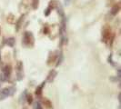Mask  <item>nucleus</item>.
Here are the masks:
<instances>
[{
    "instance_id": "1",
    "label": "nucleus",
    "mask_w": 121,
    "mask_h": 109,
    "mask_svg": "<svg viewBox=\"0 0 121 109\" xmlns=\"http://www.w3.org/2000/svg\"><path fill=\"white\" fill-rule=\"evenodd\" d=\"M22 44L25 47H33L35 45V37L33 36V34L30 31H26L24 33L23 36V40H22Z\"/></svg>"
},
{
    "instance_id": "2",
    "label": "nucleus",
    "mask_w": 121,
    "mask_h": 109,
    "mask_svg": "<svg viewBox=\"0 0 121 109\" xmlns=\"http://www.w3.org/2000/svg\"><path fill=\"white\" fill-rule=\"evenodd\" d=\"M15 92H16V87H14V86H8V87L3 88L0 91V101L5 100L8 96H13L15 94Z\"/></svg>"
},
{
    "instance_id": "3",
    "label": "nucleus",
    "mask_w": 121,
    "mask_h": 109,
    "mask_svg": "<svg viewBox=\"0 0 121 109\" xmlns=\"http://www.w3.org/2000/svg\"><path fill=\"white\" fill-rule=\"evenodd\" d=\"M112 36V30L109 25H105L102 28V41L105 44H108L110 37Z\"/></svg>"
},
{
    "instance_id": "4",
    "label": "nucleus",
    "mask_w": 121,
    "mask_h": 109,
    "mask_svg": "<svg viewBox=\"0 0 121 109\" xmlns=\"http://www.w3.org/2000/svg\"><path fill=\"white\" fill-rule=\"evenodd\" d=\"M16 71H17V79L18 81H21L24 78V66L23 62L18 61L16 66Z\"/></svg>"
},
{
    "instance_id": "5",
    "label": "nucleus",
    "mask_w": 121,
    "mask_h": 109,
    "mask_svg": "<svg viewBox=\"0 0 121 109\" xmlns=\"http://www.w3.org/2000/svg\"><path fill=\"white\" fill-rule=\"evenodd\" d=\"M59 52L58 51H54V52H50L48 56V65L50 66L52 64H54L55 62L57 59V56H58Z\"/></svg>"
},
{
    "instance_id": "6",
    "label": "nucleus",
    "mask_w": 121,
    "mask_h": 109,
    "mask_svg": "<svg viewBox=\"0 0 121 109\" xmlns=\"http://www.w3.org/2000/svg\"><path fill=\"white\" fill-rule=\"evenodd\" d=\"M3 74L7 79L10 78V75L12 74V67L10 65H6L3 67Z\"/></svg>"
},
{
    "instance_id": "7",
    "label": "nucleus",
    "mask_w": 121,
    "mask_h": 109,
    "mask_svg": "<svg viewBox=\"0 0 121 109\" xmlns=\"http://www.w3.org/2000/svg\"><path fill=\"white\" fill-rule=\"evenodd\" d=\"M120 2H117L115 3L113 6H112V8H111V15H113V16H116L117 13L120 11Z\"/></svg>"
},
{
    "instance_id": "8",
    "label": "nucleus",
    "mask_w": 121,
    "mask_h": 109,
    "mask_svg": "<svg viewBox=\"0 0 121 109\" xmlns=\"http://www.w3.org/2000/svg\"><path fill=\"white\" fill-rule=\"evenodd\" d=\"M24 20H25V14H23V15L17 19V21L16 22V30H17V32H18V31L20 30V28H21V26H22V25H23Z\"/></svg>"
},
{
    "instance_id": "9",
    "label": "nucleus",
    "mask_w": 121,
    "mask_h": 109,
    "mask_svg": "<svg viewBox=\"0 0 121 109\" xmlns=\"http://www.w3.org/2000/svg\"><path fill=\"white\" fill-rule=\"evenodd\" d=\"M57 75V73L56 71H55V70H51L50 72L48 73V77H47V80L48 81V82H53L56 78V76Z\"/></svg>"
},
{
    "instance_id": "10",
    "label": "nucleus",
    "mask_w": 121,
    "mask_h": 109,
    "mask_svg": "<svg viewBox=\"0 0 121 109\" xmlns=\"http://www.w3.org/2000/svg\"><path fill=\"white\" fill-rule=\"evenodd\" d=\"M45 84H46V82H43L41 85H38V86L36 87V91H35V94H36V96H41V95H42V92H43V88H44V86H45Z\"/></svg>"
},
{
    "instance_id": "11",
    "label": "nucleus",
    "mask_w": 121,
    "mask_h": 109,
    "mask_svg": "<svg viewBox=\"0 0 121 109\" xmlns=\"http://www.w3.org/2000/svg\"><path fill=\"white\" fill-rule=\"evenodd\" d=\"M42 104H43V105H45L47 108H48V109H52V108H53L52 102H51L50 100H48V99H47V98H43Z\"/></svg>"
},
{
    "instance_id": "12",
    "label": "nucleus",
    "mask_w": 121,
    "mask_h": 109,
    "mask_svg": "<svg viewBox=\"0 0 121 109\" xmlns=\"http://www.w3.org/2000/svg\"><path fill=\"white\" fill-rule=\"evenodd\" d=\"M6 22L10 25H14V23H16V17L13 14H9L6 17Z\"/></svg>"
},
{
    "instance_id": "13",
    "label": "nucleus",
    "mask_w": 121,
    "mask_h": 109,
    "mask_svg": "<svg viewBox=\"0 0 121 109\" xmlns=\"http://www.w3.org/2000/svg\"><path fill=\"white\" fill-rule=\"evenodd\" d=\"M63 59H64V56H63V52L60 51L59 54H58V56H57V59H56V67H59L62 62H63Z\"/></svg>"
},
{
    "instance_id": "14",
    "label": "nucleus",
    "mask_w": 121,
    "mask_h": 109,
    "mask_svg": "<svg viewBox=\"0 0 121 109\" xmlns=\"http://www.w3.org/2000/svg\"><path fill=\"white\" fill-rule=\"evenodd\" d=\"M6 44L8 46L13 47V46H15V44H16V39H15L14 37H9V38H7L6 40Z\"/></svg>"
},
{
    "instance_id": "15",
    "label": "nucleus",
    "mask_w": 121,
    "mask_h": 109,
    "mask_svg": "<svg viewBox=\"0 0 121 109\" xmlns=\"http://www.w3.org/2000/svg\"><path fill=\"white\" fill-rule=\"evenodd\" d=\"M38 6H39V0H32L31 1V6L34 10H36L38 8Z\"/></svg>"
},
{
    "instance_id": "16",
    "label": "nucleus",
    "mask_w": 121,
    "mask_h": 109,
    "mask_svg": "<svg viewBox=\"0 0 121 109\" xmlns=\"http://www.w3.org/2000/svg\"><path fill=\"white\" fill-rule=\"evenodd\" d=\"M26 101L28 103V105H32V103H33V96H32L31 94H27V93H26Z\"/></svg>"
},
{
    "instance_id": "17",
    "label": "nucleus",
    "mask_w": 121,
    "mask_h": 109,
    "mask_svg": "<svg viewBox=\"0 0 121 109\" xmlns=\"http://www.w3.org/2000/svg\"><path fill=\"white\" fill-rule=\"evenodd\" d=\"M31 1L32 0H22L20 4L25 7H28V6H31Z\"/></svg>"
},
{
    "instance_id": "18",
    "label": "nucleus",
    "mask_w": 121,
    "mask_h": 109,
    "mask_svg": "<svg viewBox=\"0 0 121 109\" xmlns=\"http://www.w3.org/2000/svg\"><path fill=\"white\" fill-rule=\"evenodd\" d=\"M26 92L24 91V92L22 93V95L20 96V102L22 104L25 103V101H26Z\"/></svg>"
},
{
    "instance_id": "19",
    "label": "nucleus",
    "mask_w": 121,
    "mask_h": 109,
    "mask_svg": "<svg viewBox=\"0 0 121 109\" xmlns=\"http://www.w3.org/2000/svg\"><path fill=\"white\" fill-rule=\"evenodd\" d=\"M43 33L45 34V35H48L50 33V27H48V25H45L44 26V29H43Z\"/></svg>"
},
{
    "instance_id": "20",
    "label": "nucleus",
    "mask_w": 121,
    "mask_h": 109,
    "mask_svg": "<svg viewBox=\"0 0 121 109\" xmlns=\"http://www.w3.org/2000/svg\"><path fill=\"white\" fill-rule=\"evenodd\" d=\"M41 108H42V105L38 103V102H36L35 104V105H34V109H41Z\"/></svg>"
},
{
    "instance_id": "21",
    "label": "nucleus",
    "mask_w": 121,
    "mask_h": 109,
    "mask_svg": "<svg viewBox=\"0 0 121 109\" xmlns=\"http://www.w3.org/2000/svg\"><path fill=\"white\" fill-rule=\"evenodd\" d=\"M108 62L110 63V64H111V65H112V66H114V67L116 66L115 64L113 63V60H112V55H111V54L109 55V57H108Z\"/></svg>"
},
{
    "instance_id": "22",
    "label": "nucleus",
    "mask_w": 121,
    "mask_h": 109,
    "mask_svg": "<svg viewBox=\"0 0 121 109\" xmlns=\"http://www.w3.org/2000/svg\"><path fill=\"white\" fill-rule=\"evenodd\" d=\"M108 2H109V4H110V5H114V4L116 3V0H109Z\"/></svg>"
},
{
    "instance_id": "23",
    "label": "nucleus",
    "mask_w": 121,
    "mask_h": 109,
    "mask_svg": "<svg viewBox=\"0 0 121 109\" xmlns=\"http://www.w3.org/2000/svg\"><path fill=\"white\" fill-rule=\"evenodd\" d=\"M0 62H1V54H0Z\"/></svg>"
},
{
    "instance_id": "24",
    "label": "nucleus",
    "mask_w": 121,
    "mask_h": 109,
    "mask_svg": "<svg viewBox=\"0 0 121 109\" xmlns=\"http://www.w3.org/2000/svg\"><path fill=\"white\" fill-rule=\"evenodd\" d=\"M0 35H1V28H0Z\"/></svg>"
},
{
    "instance_id": "25",
    "label": "nucleus",
    "mask_w": 121,
    "mask_h": 109,
    "mask_svg": "<svg viewBox=\"0 0 121 109\" xmlns=\"http://www.w3.org/2000/svg\"><path fill=\"white\" fill-rule=\"evenodd\" d=\"M24 109H26V108H24Z\"/></svg>"
}]
</instances>
